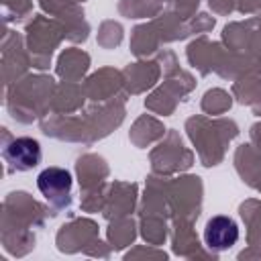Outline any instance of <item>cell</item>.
<instances>
[{
    "label": "cell",
    "mask_w": 261,
    "mask_h": 261,
    "mask_svg": "<svg viewBox=\"0 0 261 261\" xmlns=\"http://www.w3.org/2000/svg\"><path fill=\"white\" fill-rule=\"evenodd\" d=\"M71 173L63 167H47L39 173L37 177V186L39 192L45 196V200H49L55 206H63L69 200V192H71Z\"/></svg>",
    "instance_id": "cell-1"
},
{
    "label": "cell",
    "mask_w": 261,
    "mask_h": 261,
    "mask_svg": "<svg viewBox=\"0 0 261 261\" xmlns=\"http://www.w3.org/2000/svg\"><path fill=\"white\" fill-rule=\"evenodd\" d=\"M4 159L12 169L18 171H29L41 161V145L39 141L31 137H18L12 139L4 147Z\"/></svg>",
    "instance_id": "cell-2"
},
{
    "label": "cell",
    "mask_w": 261,
    "mask_h": 261,
    "mask_svg": "<svg viewBox=\"0 0 261 261\" xmlns=\"http://www.w3.org/2000/svg\"><path fill=\"white\" fill-rule=\"evenodd\" d=\"M239 241V226L228 216H214L204 228V243L212 251H226Z\"/></svg>",
    "instance_id": "cell-3"
}]
</instances>
